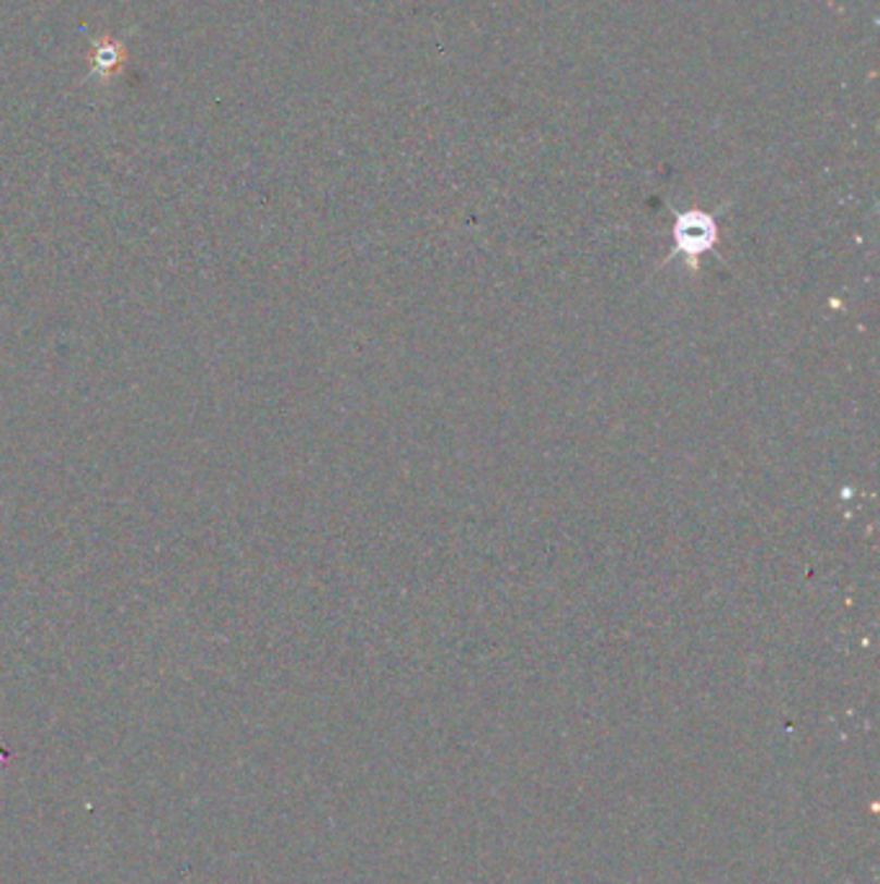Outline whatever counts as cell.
<instances>
[{
  "label": "cell",
  "mask_w": 880,
  "mask_h": 884,
  "mask_svg": "<svg viewBox=\"0 0 880 884\" xmlns=\"http://www.w3.org/2000/svg\"><path fill=\"white\" fill-rule=\"evenodd\" d=\"M716 238V223H712L710 216L705 212H684L677 220V244L679 248H684L687 254H699L705 251Z\"/></svg>",
  "instance_id": "1"
}]
</instances>
